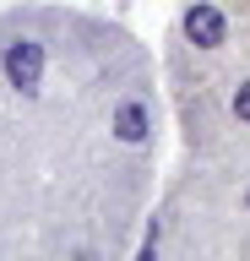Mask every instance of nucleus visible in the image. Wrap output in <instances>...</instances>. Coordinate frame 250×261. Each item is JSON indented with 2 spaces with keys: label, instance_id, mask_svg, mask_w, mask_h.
<instances>
[{
  "label": "nucleus",
  "instance_id": "1",
  "mask_svg": "<svg viewBox=\"0 0 250 261\" xmlns=\"http://www.w3.org/2000/svg\"><path fill=\"white\" fill-rule=\"evenodd\" d=\"M180 33L190 49H223L229 44V16L217 11V0H190L180 16Z\"/></svg>",
  "mask_w": 250,
  "mask_h": 261
},
{
  "label": "nucleus",
  "instance_id": "2",
  "mask_svg": "<svg viewBox=\"0 0 250 261\" xmlns=\"http://www.w3.org/2000/svg\"><path fill=\"white\" fill-rule=\"evenodd\" d=\"M0 71H6V87L33 93L38 76H44V44H38V38H11L6 55H0Z\"/></svg>",
  "mask_w": 250,
  "mask_h": 261
},
{
  "label": "nucleus",
  "instance_id": "3",
  "mask_svg": "<svg viewBox=\"0 0 250 261\" xmlns=\"http://www.w3.org/2000/svg\"><path fill=\"white\" fill-rule=\"evenodd\" d=\"M229 114L239 120V125H250V82H239V87H234V98H229Z\"/></svg>",
  "mask_w": 250,
  "mask_h": 261
},
{
  "label": "nucleus",
  "instance_id": "4",
  "mask_svg": "<svg viewBox=\"0 0 250 261\" xmlns=\"http://www.w3.org/2000/svg\"><path fill=\"white\" fill-rule=\"evenodd\" d=\"M245 212H250V191H245Z\"/></svg>",
  "mask_w": 250,
  "mask_h": 261
}]
</instances>
